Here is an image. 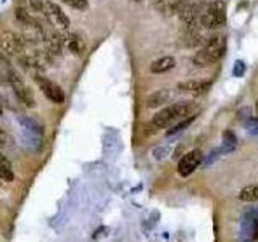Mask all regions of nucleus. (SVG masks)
Segmentation results:
<instances>
[{"label": "nucleus", "mask_w": 258, "mask_h": 242, "mask_svg": "<svg viewBox=\"0 0 258 242\" xmlns=\"http://www.w3.org/2000/svg\"><path fill=\"white\" fill-rule=\"evenodd\" d=\"M199 112V105L195 102H179V103H173V105L161 108L160 112L155 113L152 118V126L157 129H165L171 124L178 123L184 118H189L191 115Z\"/></svg>", "instance_id": "nucleus-1"}, {"label": "nucleus", "mask_w": 258, "mask_h": 242, "mask_svg": "<svg viewBox=\"0 0 258 242\" xmlns=\"http://www.w3.org/2000/svg\"><path fill=\"white\" fill-rule=\"evenodd\" d=\"M226 23V3L223 0H215L200 15V26L207 29H218Z\"/></svg>", "instance_id": "nucleus-2"}, {"label": "nucleus", "mask_w": 258, "mask_h": 242, "mask_svg": "<svg viewBox=\"0 0 258 242\" xmlns=\"http://www.w3.org/2000/svg\"><path fill=\"white\" fill-rule=\"evenodd\" d=\"M42 16L49 21L52 26L60 27V29H68L71 26V19L66 15L65 10L58 3L52 2V0H44V8Z\"/></svg>", "instance_id": "nucleus-3"}, {"label": "nucleus", "mask_w": 258, "mask_h": 242, "mask_svg": "<svg viewBox=\"0 0 258 242\" xmlns=\"http://www.w3.org/2000/svg\"><path fill=\"white\" fill-rule=\"evenodd\" d=\"M34 81H36L39 91L42 92L52 103L60 105V103L65 102V92L57 82H53L52 79L45 78L44 74H34Z\"/></svg>", "instance_id": "nucleus-4"}, {"label": "nucleus", "mask_w": 258, "mask_h": 242, "mask_svg": "<svg viewBox=\"0 0 258 242\" xmlns=\"http://www.w3.org/2000/svg\"><path fill=\"white\" fill-rule=\"evenodd\" d=\"M24 40L15 32L6 31L0 34V53L5 57H19L24 52Z\"/></svg>", "instance_id": "nucleus-5"}, {"label": "nucleus", "mask_w": 258, "mask_h": 242, "mask_svg": "<svg viewBox=\"0 0 258 242\" xmlns=\"http://www.w3.org/2000/svg\"><path fill=\"white\" fill-rule=\"evenodd\" d=\"M8 84L11 86L13 92H15V95H16V99L21 102L24 107H28V108L36 107V97H34V92L31 91V87L26 84L21 76H19L18 71L13 73Z\"/></svg>", "instance_id": "nucleus-6"}, {"label": "nucleus", "mask_w": 258, "mask_h": 242, "mask_svg": "<svg viewBox=\"0 0 258 242\" xmlns=\"http://www.w3.org/2000/svg\"><path fill=\"white\" fill-rule=\"evenodd\" d=\"M226 47H228L226 36H223V34H215V36L207 39L205 47L202 48V52L207 57V60L210 61V65H212L215 61H218L220 58L225 57Z\"/></svg>", "instance_id": "nucleus-7"}, {"label": "nucleus", "mask_w": 258, "mask_h": 242, "mask_svg": "<svg viewBox=\"0 0 258 242\" xmlns=\"http://www.w3.org/2000/svg\"><path fill=\"white\" fill-rule=\"evenodd\" d=\"M203 160V154L200 149H194L191 152H187V154L182 155V158L178 163V175L182 176V178H187L191 176L192 173L199 168V165L202 163Z\"/></svg>", "instance_id": "nucleus-8"}, {"label": "nucleus", "mask_w": 258, "mask_h": 242, "mask_svg": "<svg viewBox=\"0 0 258 242\" xmlns=\"http://www.w3.org/2000/svg\"><path fill=\"white\" fill-rule=\"evenodd\" d=\"M60 42H62V45L66 48L68 52H71L73 55H76V57H81V55H84L86 52V39L81 36L79 32H70L66 34V36H63L62 39H60Z\"/></svg>", "instance_id": "nucleus-9"}, {"label": "nucleus", "mask_w": 258, "mask_h": 242, "mask_svg": "<svg viewBox=\"0 0 258 242\" xmlns=\"http://www.w3.org/2000/svg\"><path fill=\"white\" fill-rule=\"evenodd\" d=\"M210 87H212V81H195V79L184 81V82H181V84L178 86V89H179L181 92L192 94L195 97L207 94L210 91Z\"/></svg>", "instance_id": "nucleus-10"}, {"label": "nucleus", "mask_w": 258, "mask_h": 242, "mask_svg": "<svg viewBox=\"0 0 258 242\" xmlns=\"http://www.w3.org/2000/svg\"><path fill=\"white\" fill-rule=\"evenodd\" d=\"M171 100V91L169 89H158L147 97V108H160Z\"/></svg>", "instance_id": "nucleus-11"}, {"label": "nucleus", "mask_w": 258, "mask_h": 242, "mask_svg": "<svg viewBox=\"0 0 258 242\" xmlns=\"http://www.w3.org/2000/svg\"><path fill=\"white\" fill-rule=\"evenodd\" d=\"M15 16H16L18 21H21L23 24L36 27L37 31H42L40 21L32 15V13H29V8H26V6H16V8H15Z\"/></svg>", "instance_id": "nucleus-12"}, {"label": "nucleus", "mask_w": 258, "mask_h": 242, "mask_svg": "<svg viewBox=\"0 0 258 242\" xmlns=\"http://www.w3.org/2000/svg\"><path fill=\"white\" fill-rule=\"evenodd\" d=\"M174 66H176V60H174V57H169V55H165V57H161V58H158V60L152 61V65H150V73H153V74H163V73L171 71Z\"/></svg>", "instance_id": "nucleus-13"}, {"label": "nucleus", "mask_w": 258, "mask_h": 242, "mask_svg": "<svg viewBox=\"0 0 258 242\" xmlns=\"http://www.w3.org/2000/svg\"><path fill=\"white\" fill-rule=\"evenodd\" d=\"M0 179H2L3 183L15 181V171H13L11 163L2 152H0Z\"/></svg>", "instance_id": "nucleus-14"}, {"label": "nucleus", "mask_w": 258, "mask_h": 242, "mask_svg": "<svg viewBox=\"0 0 258 242\" xmlns=\"http://www.w3.org/2000/svg\"><path fill=\"white\" fill-rule=\"evenodd\" d=\"M15 71H16L15 66L10 63L8 57L0 53V82H2V84H8Z\"/></svg>", "instance_id": "nucleus-15"}, {"label": "nucleus", "mask_w": 258, "mask_h": 242, "mask_svg": "<svg viewBox=\"0 0 258 242\" xmlns=\"http://www.w3.org/2000/svg\"><path fill=\"white\" fill-rule=\"evenodd\" d=\"M19 63H21L28 71H32L34 74H40L39 71H42V61L34 55H24L19 57Z\"/></svg>", "instance_id": "nucleus-16"}, {"label": "nucleus", "mask_w": 258, "mask_h": 242, "mask_svg": "<svg viewBox=\"0 0 258 242\" xmlns=\"http://www.w3.org/2000/svg\"><path fill=\"white\" fill-rule=\"evenodd\" d=\"M237 197L242 202H258V184H250L242 188Z\"/></svg>", "instance_id": "nucleus-17"}, {"label": "nucleus", "mask_w": 258, "mask_h": 242, "mask_svg": "<svg viewBox=\"0 0 258 242\" xmlns=\"http://www.w3.org/2000/svg\"><path fill=\"white\" fill-rule=\"evenodd\" d=\"M197 116H199V112L194 113V115H191L189 118H184V120H181V121H178V123H174L173 126H171V129H169L168 133H166V136H173V134L181 133V131H184L186 128H189V126H191V124L197 120Z\"/></svg>", "instance_id": "nucleus-18"}, {"label": "nucleus", "mask_w": 258, "mask_h": 242, "mask_svg": "<svg viewBox=\"0 0 258 242\" xmlns=\"http://www.w3.org/2000/svg\"><path fill=\"white\" fill-rule=\"evenodd\" d=\"M60 2H63L65 5L71 6L74 10H87L89 8V0H60Z\"/></svg>", "instance_id": "nucleus-19"}, {"label": "nucleus", "mask_w": 258, "mask_h": 242, "mask_svg": "<svg viewBox=\"0 0 258 242\" xmlns=\"http://www.w3.org/2000/svg\"><path fill=\"white\" fill-rule=\"evenodd\" d=\"M26 3H28L29 10L36 11V13H40V15H42V8H44V0H26Z\"/></svg>", "instance_id": "nucleus-20"}, {"label": "nucleus", "mask_w": 258, "mask_h": 242, "mask_svg": "<svg viewBox=\"0 0 258 242\" xmlns=\"http://www.w3.org/2000/svg\"><path fill=\"white\" fill-rule=\"evenodd\" d=\"M168 152H169V147H158V149L153 150V157L157 158V160H163Z\"/></svg>", "instance_id": "nucleus-21"}, {"label": "nucleus", "mask_w": 258, "mask_h": 242, "mask_svg": "<svg viewBox=\"0 0 258 242\" xmlns=\"http://www.w3.org/2000/svg\"><path fill=\"white\" fill-rule=\"evenodd\" d=\"M246 128L250 133H258V118H249V121L246 123Z\"/></svg>", "instance_id": "nucleus-22"}, {"label": "nucleus", "mask_w": 258, "mask_h": 242, "mask_svg": "<svg viewBox=\"0 0 258 242\" xmlns=\"http://www.w3.org/2000/svg\"><path fill=\"white\" fill-rule=\"evenodd\" d=\"M246 71V66H244L242 61H236V68H234V76H239V74H244Z\"/></svg>", "instance_id": "nucleus-23"}, {"label": "nucleus", "mask_w": 258, "mask_h": 242, "mask_svg": "<svg viewBox=\"0 0 258 242\" xmlns=\"http://www.w3.org/2000/svg\"><path fill=\"white\" fill-rule=\"evenodd\" d=\"M255 112H257V115H258V100L255 102Z\"/></svg>", "instance_id": "nucleus-24"}, {"label": "nucleus", "mask_w": 258, "mask_h": 242, "mask_svg": "<svg viewBox=\"0 0 258 242\" xmlns=\"http://www.w3.org/2000/svg\"><path fill=\"white\" fill-rule=\"evenodd\" d=\"M3 184V181H2V179H0V186H2Z\"/></svg>", "instance_id": "nucleus-25"}, {"label": "nucleus", "mask_w": 258, "mask_h": 242, "mask_svg": "<svg viewBox=\"0 0 258 242\" xmlns=\"http://www.w3.org/2000/svg\"><path fill=\"white\" fill-rule=\"evenodd\" d=\"M134 2H140V0H134Z\"/></svg>", "instance_id": "nucleus-26"}]
</instances>
